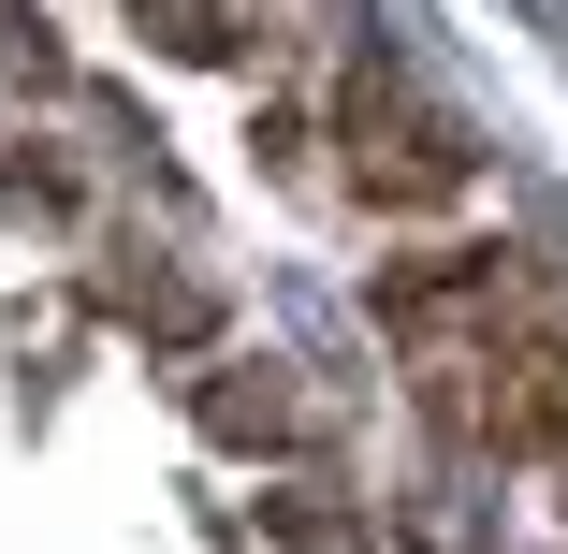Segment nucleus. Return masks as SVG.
<instances>
[{
    "instance_id": "obj_2",
    "label": "nucleus",
    "mask_w": 568,
    "mask_h": 554,
    "mask_svg": "<svg viewBox=\"0 0 568 554\" xmlns=\"http://www.w3.org/2000/svg\"><path fill=\"white\" fill-rule=\"evenodd\" d=\"M554 453H568V409H554Z\"/></svg>"
},
{
    "instance_id": "obj_1",
    "label": "nucleus",
    "mask_w": 568,
    "mask_h": 554,
    "mask_svg": "<svg viewBox=\"0 0 568 554\" xmlns=\"http://www.w3.org/2000/svg\"><path fill=\"white\" fill-rule=\"evenodd\" d=\"M161 16V44H219V0H146Z\"/></svg>"
}]
</instances>
